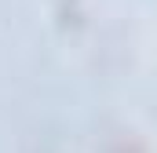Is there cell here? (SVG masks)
<instances>
[{"label":"cell","instance_id":"6da1fadb","mask_svg":"<svg viewBox=\"0 0 157 153\" xmlns=\"http://www.w3.org/2000/svg\"><path fill=\"white\" fill-rule=\"evenodd\" d=\"M102 153H146V146H143L132 131L117 128V131H110V135L102 139Z\"/></svg>","mask_w":157,"mask_h":153}]
</instances>
